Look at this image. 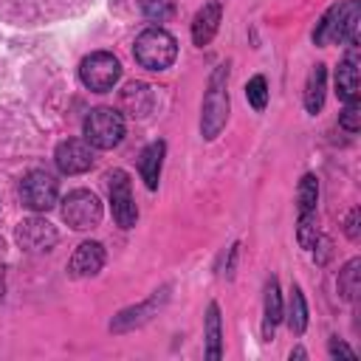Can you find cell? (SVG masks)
<instances>
[{
  "mask_svg": "<svg viewBox=\"0 0 361 361\" xmlns=\"http://www.w3.org/2000/svg\"><path fill=\"white\" fill-rule=\"evenodd\" d=\"M358 20H361V3L344 0L322 17L319 28L313 31V42L316 45H330V42L358 45Z\"/></svg>",
  "mask_w": 361,
  "mask_h": 361,
  "instance_id": "1",
  "label": "cell"
},
{
  "mask_svg": "<svg viewBox=\"0 0 361 361\" xmlns=\"http://www.w3.org/2000/svg\"><path fill=\"white\" fill-rule=\"evenodd\" d=\"M133 56L147 71H166L178 56L175 37L169 31H164V28H147V31H141L135 37Z\"/></svg>",
  "mask_w": 361,
  "mask_h": 361,
  "instance_id": "2",
  "label": "cell"
},
{
  "mask_svg": "<svg viewBox=\"0 0 361 361\" xmlns=\"http://www.w3.org/2000/svg\"><path fill=\"white\" fill-rule=\"evenodd\" d=\"M226 82H228V65H217V71L209 79V90L203 99V116H200V130L203 138H217V133L223 130L226 118H228V93H226Z\"/></svg>",
  "mask_w": 361,
  "mask_h": 361,
  "instance_id": "3",
  "label": "cell"
},
{
  "mask_svg": "<svg viewBox=\"0 0 361 361\" xmlns=\"http://www.w3.org/2000/svg\"><path fill=\"white\" fill-rule=\"evenodd\" d=\"M124 138V118L113 107H96L85 118V141L96 149H113Z\"/></svg>",
  "mask_w": 361,
  "mask_h": 361,
  "instance_id": "4",
  "label": "cell"
},
{
  "mask_svg": "<svg viewBox=\"0 0 361 361\" xmlns=\"http://www.w3.org/2000/svg\"><path fill=\"white\" fill-rule=\"evenodd\" d=\"M121 76V62L107 54V51H96L90 56L82 59L79 65V79L87 90H96V93H107Z\"/></svg>",
  "mask_w": 361,
  "mask_h": 361,
  "instance_id": "5",
  "label": "cell"
},
{
  "mask_svg": "<svg viewBox=\"0 0 361 361\" xmlns=\"http://www.w3.org/2000/svg\"><path fill=\"white\" fill-rule=\"evenodd\" d=\"M62 220L76 228V231H87L93 226H99L102 220V203L93 192L87 189H76L62 200Z\"/></svg>",
  "mask_w": 361,
  "mask_h": 361,
  "instance_id": "6",
  "label": "cell"
},
{
  "mask_svg": "<svg viewBox=\"0 0 361 361\" xmlns=\"http://www.w3.org/2000/svg\"><path fill=\"white\" fill-rule=\"evenodd\" d=\"M56 192H59V189H56L54 175L42 172V169H34V172H28V175L20 180L23 206H28L31 212H48V209H54Z\"/></svg>",
  "mask_w": 361,
  "mask_h": 361,
  "instance_id": "7",
  "label": "cell"
},
{
  "mask_svg": "<svg viewBox=\"0 0 361 361\" xmlns=\"http://www.w3.org/2000/svg\"><path fill=\"white\" fill-rule=\"evenodd\" d=\"M110 180V209H113V220L121 226V228H130L135 226L138 220V209H135V200H133V192H130V178L124 169H113L107 175Z\"/></svg>",
  "mask_w": 361,
  "mask_h": 361,
  "instance_id": "8",
  "label": "cell"
},
{
  "mask_svg": "<svg viewBox=\"0 0 361 361\" xmlns=\"http://www.w3.org/2000/svg\"><path fill=\"white\" fill-rule=\"evenodd\" d=\"M17 243L31 254H45L56 245V228L42 217H28L17 226Z\"/></svg>",
  "mask_w": 361,
  "mask_h": 361,
  "instance_id": "9",
  "label": "cell"
},
{
  "mask_svg": "<svg viewBox=\"0 0 361 361\" xmlns=\"http://www.w3.org/2000/svg\"><path fill=\"white\" fill-rule=\"evenodd\" d=\"M54 161H56V166H59L62 175H79V172H87L93 166V152H90V144L87 141L68 138V141H62L56 147Z\"/></svg>",
  "mask_w": 361,
  "mask_h": 361,
  "instance_id": "10",
  "label": "cell"
},
{
  "mask_svg": "<svg viewBox=\"0 0 361 361\" xmlns=\"http://www.w3.org/2000/svg\"><path fill=\"white\" fill-rule=\"evenodd\" d=\"M102 265H104V248H102V243L87 240V243H82L73 251V257L68 262V271H71V276H96L102 271Z\"/></svg>",
  "mask_w": 361,
  "mask_h": 361,
  "instance_id": "11",
  "label": "cell"
},
{
  "mask_svg": "<svg viewBox=\"0 0 361 361\" xmlns=\"http://www.w3.org/2000/svg\"><path fill=\"white\" fill-rule=\"evenodd\" d=\"M217 28H220V3L212 0L192 20V39H195V45H206L217 34Z\"/></svg>",
  "mask_w": 361,
  "mask_h": 361,
  "instance_id": "12",
  "label": "cell"
},
{
  "mask_svg": "<svg viewBox=\"0 0 361 361\" xmlns=\"http://www.w3.org/2000/svg\"><path fill=\"white\" fill-rule=\"evenodd\" d=\"M355 65H358V59H355V45H353L347 59H341L338 68H336V93L344 102L358 99V68Z\"/></svg>",
  "mask_w": 361,
  "mask_h": 361,
  "instance_id": "13",
  "label": "cell"
},
{
  "mask_svg": "<svg viewBox=\"0 0 361 361\" xmlns=\"http://www.w3.org/2000/svg\"><path fill=\"white\" fill-rule=\"evenodd\" d=\"M164 152H166V144L164 141H152L144 152H141V161H138V172L147 183V189H155L158 186V178H161V164H164Z\"/></svg>",
  "mask_w": 361,
  "mask_h": 361,
  "instance_id": "14",
  "label": "cell"
},
{
  "mask_svg": "<svg viewBox=\"0 0 361 361\" xmlns=\"http://www.w3.org/2000/svg\"><path fill=\"white\" fill-rule=\"evenodd\" d=\"M324 82H327V71L324 65H316L307 76V85H305V107L307 113H319L322 104H324Z\"/></svg>",
  "mask_w": 361,
  "mask_h": 361,
  "instance_id": "15",
  "label": "cell"
},
{
  "mask_svg": "<svg viewBox=\"0 0 361 361\" xmlns=\"http://www.w3.org/2000/svg\"><path fill=\"white\" fill-rule=\"evenodd\" d=\"M279 319H282V296H279V285H276V279L271 276L268 285H265V324H262L265 338L274 336V327H276Z\"/></svg>",
  "mask_w": 361,
  "mask_h": 361,
  "instance_id": "16",
  "label": "cell"
},
{
  "mask_svg": "<svg viewBox=\"0 0 361 361\" xmlns=\"http://www.w3.org/2000/svg\"><path fill=\"white\" fill-rule=\"evenodd\" d=\"M223 353V336H220V310L212 302L206 310V358L217 361Z\"/></svg>",
  "mask_w": 361,
  "mask_h": 361,
  "instance_id": "17",
  "label": "cell"
},
{
  "mask_svg": "<svg viewBox=\"0 0 361 361\" xmlns=\"http://www.w3.org/2000/svg\"><path fill=\"white\" fill-rule=\"evenodd\" d=\"M299 245L302 248H313L319 240V228H316V209L310 212H299V228H296Z\"/></svg>",
  "mask_w": 361,
  "mask_h": 361,
  "instance_id": "18",
  "label": "cell"
},
{
  "mask_svg": "<svg viewBox=\"0 0 361 361\" xmlns=\"http://www.w3.org/2000/svg\"><path fill=\"white\" fill-rule=\"evenodd\" d=\"M288 324L293 333H302L307 327V305H305V296L299 288L290 290V313H288Z\"/></svg>",
  "mask_w": 361,
  "mask_h": 361,
  "instance_id": "19",
  "label": "cell"
},
{
  "mask_svg": "<svg viewBox=\"0 0 361 361\" xmlns=\"http://www.w3.org/2000/svg\"><path fill=\"white\" fill-rule=\"evenodd\" d=\"M358 265H361L358 259H350L338 276V290L344 299H355V293H358Z\"/></svg>",
  "mask_w": 361,
  "mask_h": 361,
  "instance_id": "20",
  "label": "cell"
},
{
  "mask_svg": "<svg viewBox=\"0 0 361 361\" xmlns=\"http://www.w3.org/2000/svg\"><path fill=\"white\" fill-rule=\"evenodd\" d=\"M316 197H319L316 175H305V178L299 180V212H310V209H316Z\"/></svg>",
  "mask_w": 361,
  "mask_h": 361,
  "instance_id": "21",
  "label": "cell"
},
{
  "mask_svg": "<svg viewBox=\"0 0 361 361\" xmlns=\"http://www.w3.org/2000/svg\"><path fill=\"white\" fill-rule=\"evenodd\" d=\"M141 11H144L147 20H152V23H164L166 17H172L175 3H172V0H141Z\"/></svg>",
  "mask_w": 361,
  "mask_h": 361,
  "instance_id": "22",
  "label": "cell"
},
{
  "mask_svg": "<svg viewBox=\"0 0 361 361\" xmlns=\"http://www.w3.org/2000/svg\"><path fill=\"white\" fill-rule=\"evenodd\" d=\"M245 96H248V104L254 110H265V104H268V85H265V79L262 76H254L245 85Z\"/></svg>",
  "mask_w": 361,
  "mask_h": 361,
  "instance_id": "23",
  "label": "cell"
},
{
  "mask_svg": "<svg viewBox=\"0 0 361 361\" xmlns=\"http://www.w3.org/2000/svg\"><path fill=\"white\" fill-rule=\"evenodd\" d=\"M338 124L344 130H350V133H358V127H361V104H358V99H350L347 102L344 113L338 116Z\"/></svg>",
  "mask_w": 361,
  "mask_h": 361,
  "instance_id": "24",
  "label": "cell"
},
{
  "mask_svg": "<svg viewBox=\"0 0 361 361\" xmlns=\"http://www.w3.org/2000/svg\"><path fill=\"white\" fill-rule=\"evenodd\" d=\"M358 214H361L358 209L350 212V220H347V237L350 240H358Z\"/></svg>",
  "mask_w": 361,
  "mask_h": 361,
  "instance_id": "25",
  "label": "cell"
},
{
  "mask_svg": "<svg viewBox=\"0 0 361 361\" xmlns=\"http://www.w3.org/2000/svg\"><path fill=\"white\" fill-rule=\"evenodd\" d=\"M330 355H344V358H355V353L347 347V344H341V341H330Z\"/></svg>",
  "mask_w": 361,
  "mask_h": 361,
  "instance_id": "26",
  "label": "cell"
},
{
  "mask_svg": "<svg viewBox=\"0 0 361 361\" xmlns=\"http://www.w3.org/2000/svg\"><path fill=\"white\" fill-rule=\"evenodd\" d=\"M3 293H6V282H3V274H0V302H3Z\"/></svg>",
  "mask_w": 361,
  "mask_h": 361,
  "instance_id": "27",
  "label": "cell"
},
{
  "mask_svg": "<svg viewBox=\"0 0 361 361\" xmlns=\"http://www.w3.org/2000/svg\"><path fill=\"white\" fill-rule=\"evenodd\" d=\"M3 254H6V245H3V240H0V257H3Z\"/></svg>",
  "mask_w": 361,
  "mask_h": 361,
  "instance_id": "28",
  "label": "cell"
}]
</instances>
